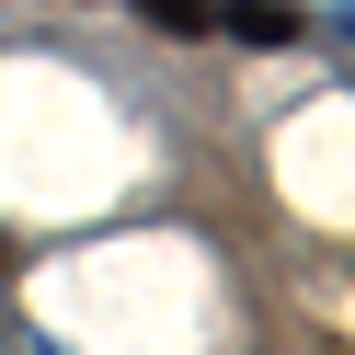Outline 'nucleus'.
I'll use <instances>...</instances> for the list:
<instances>
[{
  "label": "nucleus",
  "mask_w": 355,
  "mask_h": 355,
  "mask_svg": "<svg viewBox=\"0 0 355 355\" xmlns=\"http://www.w3.org/2000/svg\"><path fill=\"white\" fill-rule=\"evenodd\" d=\"M218 24H230V35H252V46H286V35H298V12H275V0H230Z\"/></svg>",
  "instance_id": "1"
},
{
  "label": "nucleus",
  "mask_w": 355,
  "mask_h": 355,
  "mask_svg": "<svg viewBox=\"0 0 355 355\" xmlns=\"http://www.w3.org/2000/svg\"><path fill=\"white\" fill-rule=\"evenodd\" d=\"M138 12H149L161 35H207V24H218V0H138Z\"/></svg>",
  "instance_id": "2"
}]
</instances>
